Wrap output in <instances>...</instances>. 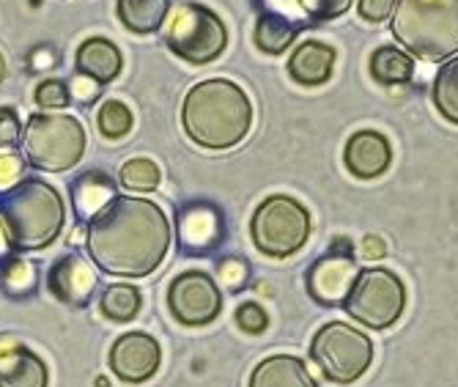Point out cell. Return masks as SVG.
I'll list each match as a JSON object with an SVG mask.
<instances>
[{"mask_svg":"<svg viewBox=\"0 0 458 387\" xmlns=\"http://www.w3.org/2000/svg\"><path fill=\"white\" fill-rule=\"evenodd\" d=\"M171 220L154 201L115 195L89 223L86 247L107 275L146 278L171 250Z\"/></svg>","mask_w":458,"mask_h":387,"instance_id":"6da1fadb","label":"cell"},{"mask_svg":"<svg viewBox=\"0 0 458 387\" xmlns=\"http://www.w3.org/2000/svg\"><path fill=\"white\" fill-rule=\"evenodd\" d=\"M182 124L187 138L203 149H233L250 133L253 105L236 82L212 77L190 89L182 108Z\"/></svg>","mask_w":458,"mask_h":387,"instance_id":"7a4b0ae2","label":"cell"},{"mask_svg":"<svg viewBox=\"0 0 458 387\" xmlns=\"http://www.w3.org/2000/svg\"><path fill=\"white\" fill-rule=\"evenodd\" d=\"M64 220V198L47 182L25 179L0 198V226L20 250H38L50 245L61 234Z\"/></svg>","mask_w":458,"mask_h":387,"instance_id":"3957f363","label":"cell"},{"mask_svg":"<svg viewBox=\"0 0 458 387\" xmlns=\"http://www.w3.org/2000/svg\"><path fill=\"white\" fill-rule=\"evenodd\" d=\"M393 36L426 61L458 53V0H398Z\"/></svg>","mask_w":458,"mask_h":387,"instance_id":"277c9868","label":"cell"},{"mask_svg":"<svg viewBox=\"0 0 458 387\" xmlns=\"http://www.w3.org/2000/svg\"><path fill=\"white\" fill-rule=\"evenodd\" d=\"M25 151L36 168L61 174L86 154V129L74 116L36 113L25 126Z\"/></svg>","mask_w":458,"mask_h":387,"instance_id":"5b68a950","label":"cell"},{"mask_svg":"<svg viewBox=\"0 0 458 387\" xmlns=\"http://www.w3.org/2000/svg\"><path fill=\"white\" fill-rule=\"evenodd\" d=\"M310 357L329 382L349 384L373 363V340L346 322H329L316 332Z\"/></svg>","mask_w":458,"mask_h":387,"instance_id":"8992f818","label":"cell"},{"mask_svg":"<svg viewBox=\"0 0 458 387\" xmlns=\"http://www.w3.org/2000/svg\"><path fill=\"white\" fill-rule=\"evenodd\" d=\"M250 234H253V242L264 255L285 258L308 242L310 214L294 198L272 195L256 209L253 220H250Z\"/></svg>","mask_w":458,"mask_h":387,"instance_id":"52a82bcc","label":"cell"},{"mask_svg":"<svg viewBox=\"0 0 458 387\" xmlns=\"http://www.w3.org/2000/svg\"><path fill=\"white\" fill-rule=\"evenodd\" d=\"M406 305V288L390 270H362L346 297V314L365 327L385 330L395 324Z\"/></svg>","mask_w":458,"mask_h":387,"instance_id":"ba28073f","label":"cell"},{"mask_svg":"<svg viewBox=\"0 0 458 387\" xmlns=\"http://www.w3.org/2000/svg\"><path fill=\"white\" fill-rule=\"evenodd\" d=\"M168 47L190 61V64H209L225 50V25L223 20L200 4H184L176 9L168 28Z\"/></svg>","mask_w":458,"mask_h":387,"instance_id":"9c48e42d","label":"cell"},{"mask_svg":"<svg viewBox=\"0 0 458 387\" xmlns=\"http://www.w3.org/2000/svg\"><path fill=\"white\" fill-rule=\"evenodd\" d=\"M168 305L176 322L187 327L209 324L223 311V294L206 272H184L171 283L168 291Z\"/></svg>","mask_w":458,"mask_h":387,"instance_id":"30bf717a","label":"cell"},{"mask_svg":"<svg viewBox=\"0 0 458 387\" xmlns=\"http://www.w3.org/2000/svg\"><path fill=\"white\" fill-rule=\"evenodd\" d=\"M360 270L352 253H327L308 272V291L321 305H344Z\"/></svg>","mask_w":458,"mask_h":387,"instance_id":"8fae6325","label":"cell"},{"mask_svg":"<svg viewBox=\"0 0 458 387\" xmlns=\"http://www.w3.org/2000/svg\"><path fill=\"white\" fill-rule=\"evenodd\" d=\"M159 343L146 332L121 335L110 349V368L123 382H146L159 368Z\"/></svg>","mask_w":458,"mask_h":387,"instance_id":"7c38bea8","label":"cell"},{"mask_svg":"<svg viewBox=\"0 0 458 387\" xmlns=\"http://www.w3.org/2000/svg\"><path fill=\"white\" fill-rule=\"evenodd\" d=\"M50 291L66 305H89L94 288H97V272L89 267L82 255H64L50 270Z\"/></svg>","mask_w":458,"mask_h":387,"instance_id":"4fadbf2b","label":"cell"},{"mask_svg":"<svg viewBox=\"0 0 458 387\" xmlns=\"http://www.w3.org/2000/svg\"><path fill=\"white\" fill-rule=\"evenodd\" d=\"M0 387H47L45 360L14 338H0Z\"/></svg>","mask_w":458,"mask_h":387,"instance_id":"5bb4252c","label":"cell"},{"mask_svg":"<svg viewBox=\"0 0 458 387\" xmlns=\"http://www.w3.org/2000/svg\"><path fill=\"white\" fill-rule=\"evenodd\" d=\"M346 168L360 179H377L393 162V149L390 141L382 133H373V129H362V133L352 135L346 143Z\"/></svg>","mask_w":458,"mask_h":387,"instance_id":"9a60e30c","label":"cell"},{"mask_svg":"<svg viewBox=\"0 0 458 387\" xmlns=\"http://www.w3.org/2000/svg\"><path fill=\"white\" fill-rule=\"evenodd\" d=\"M250 387H316V379L300 357L275 355L256 366Z\"/></svg>","mask_w":458,"mask_h":387,"instance_id":"2e32d148","label":"cell"},{"mask_svg":"<svg viewBox=\"0 0 458 387\" xmlns=\"http://www.w3.org/2000/svg\"><path fill=\"white\" fill-rule=\"evenodd\" d=\"M223 236V220L212 206H190L179 218V242L187 250H209Z\"/></svg>","mask_w":458,"mask_h":387,"instance_id":"e0dca14e","label":"cell"},{"mask_svg":"<svg viewBox=\"0 0 458 387\" xmlns=\"http://www.w3.org/2000/svg\"><path fill=\"white\" fill-rule=\"evenodd\" d=\"M77 72L82 77L97 80L99 85L115 80L118 72H121V53H118V47L113 45V41L102 39V36H94L89 41H82L80 50H77Z\"/></svg>","mask_w":458,"mask_h":387,"instance_id":"ac0fdd59","label":"cell"},{"mask_svg":"<svg viewBox=\"0 0 458 387\" xmlns=\"http://www.w3.org/2000/svg\"><path fill=\"white\" fill-rule=\"evenodd\" d=\"M335 69V53L321 41H305L288 61V74L302 85H321Z\"/></svg>","mask_w":458,"mask_h":387,"instance_id":"d6986e66","label":"cell"},{"mask_svg":"<svg viewBox=\"0 0 458 387\" xmlns=\"http://www.w3.org/2000/svg\"><path fill=\"white\" fill-rule=\"evenodd\" d=\"M168 17V0H118V20L123 28L148 36Z\"/></svg>","mask_w":458,"mask_h":387,"instance_id":"ffe728a7","label":"cell"},{"mask_svg":"<svg viewBox=\"0 0 458 387\" xmlns=\"http://www.w3.org/2000/svg\"><path fill=\"white\" fill-rule=\"evenodd\" d=\"M74 206L80 218H94V214L113 198V182L102 174H86L72 187Z\"/></svg>","mask_w":458,"mask_h":387,"instance_id":"44dd1931","label":"cell"},{"mask_svg":"<svg viewBox=\"0 0 458 387\" xmlns=\"http://www.w3.org/2000/svg\"><path fill=\"white\" fill-rule=\"evenodd\" d=\"M414 72V64L406 53L395 50V47H379L370 58V74L382 85H398L406 82Z\"/></svg>","mask_w":458,"mask_h":387,"instance_id":"7402d4cb","label":"cell"},{"mask_svg":"<svg viewBox=\"0 0 458 387\" xmlns=\"http://www.w3.org/2000/svg\"><path fill=\"white\" fill-rule=\"evenodd\" d=\"M291 41H294V25H291L283 14L267 12L259 17V25H256L259 50H264L269 56H280Z\"/></svg>","mask_w":458,"mask_h":387,"instance_id":"603a6c76","label":"cell"},{"mask_svg":"<svg viewBox=\"0 0 458 387\" xmlns=\"http://www.w3.org/2000/svg\"><path fill=\"white\" fill-rule=\"evenodd\" d=\"M434 105L442 118L458 124V58H450L434 77Z\"/></svg>","mask_w":458,"mask_h":387,"instance_id":"cb8c5ba5","label":"cell"},{"mask_svg":"<svg viewBox=\"0 0 458 387\" xmlns=\"http://www.w3.org/2000/svg\"><path fill=\"white\" fill-rule=\"evenodd\" d=\"M140 311V291L130 283H113L102 294V314L113 322H130Z\"/></svg>","mask_w":458,"mask_h":387,"instance_id":"d4e9b609","label":"cell"},{"mask_svg":"<svg viewBox=\"0 0 458 387\" xmlns=\"http://www.w3.org/2000/svg\"><path fill=\"white\" fill-rule=\"evenodd\" d=\"M121 185L127 190H140V193H148L159 185L162 174H159V165L146 159V157H138V159H130L123 162L121 174H118Z\"/></svg>","mask_w":458,"mask_h":387,"instance_id":"484cf974","label":"cell"},{"mask_svg":"<svg viewBox=\"0 0 458 387\" xmlns=\"http://www.w3.org/2000/svg\"><path fill=\"white\" fill-rule=\"evenodd\" d=\"M97 124H99V133L105 135V138H110V141H115V138H123L132 129V110L123 105V102H115V99H110V102H105L102 108H99V118H97Z\"/></svg>","mask_w":458,"mask_h":387,"instance_id":"4316f807","label":"cell"},{"mask_svg":"<svg viewBox=\"0 0 458 387\" xmlns=\"http://www.w3.org/2000/svg\"><path fill=\"white\" fill-rule=\"evenodd\" d=\"M0 283L12 297H25L36 288V270L25 258H12V262L0 272Z\"/></svg>","mask_w":458,"mask_h":387,"instance_id":"83f0119b","label":"cell"},{"mask_svg":"<svg viewBox=\"0 0 458 387\" xmlns=\"http://www.w3.org/2000/svg\"><path fill=\"white\" fill-rule=\"evenodd\" d=\"M25 174V162L14 151H0V190H12Z\"/></svg>","mask_w":458,"mask_h":387,"instance_id":"f1b7e54d","label":"cell"},{"mask_svg":"<svg viewBox=\"0 0 458 387\" xmlns=\"http://www.w3.org/2000/svg\"><path fill=\"white\" fill-rule=\"evenodd\" d=\"M300 4L316 20H335L344 12H349L352 0H300Z\"/></svg>","mask_w":458,"mask_h":387,"instance_id":"f546056e","label":"cell"},{"mask_svg":"<svg viewBox=\"0 0 458 387\" xmlns=\"http://www.w3.org/2000/svg\"><path fill=\"white\" fill-rule=\"evenodd\" d=\"M36 102L41 108H64L69 102V89L61 80H45L36 89Z\"/></svg>","mask_w":458,"mask_h":387,"instance_id":"4dcf8cb0","label":"cell"},{"mask_svg":"<svg viewBox=\"0 0 458 387\" xmlns=\"http://www.w3.org/2000/svg\"><path fill=\"white\" fill-rule=\"evenodd\" d=\"M236 322H239V327H242L244 332H250V335H259V332L267 330V314H264V308H261L259 303H244V305H239Z\"/></svg>","mask_w":458,"mask_h":387,"instance_id":"1f68e13d","label":"cell"},{"mask_svg":"<svg viewBox=\"0 0 458 387\" xmlns=\"http://www.w3.org/2000/svg\"><path fill=\"white\" fill-rule=\"evenodd\" d=\"M220 280L233 291L242 288L247 283V264L242 258H225V262H220Z\"/></svg>","mask_w":458,"mask_h":387,"instance_id":"d6a6232c","label":"cell"},{"mask_svg":"<svg viewBox=\"0 0 458 387\" xmlns=\"http://www.w3.org/2000/svg\"><path fill=\"white\" fill-rule=\"evenodd\" d=\"M69 97H74V99L82 102V105H91V102L99 97V82L91 80V77L77 74V77L72 80V85H69Z\"/></svg>","mask_w":458,"mask_h":387,"instance_id":"836d02e7","label":"cell"},{"mask_svg":"<svg viewBox=\"0 0 458 387\" xmlns=\"http://www.w3.org/2000/svg\"><path fill=\"white\" fill-rule=\"evenodd\" d=\"M20 141V118L12 108H0V146H14Z\"/></svg>","mask_w":458,"mask_h":387,"instance_id":"e575fe53","label":"cell"},{"mask_svg":"<svg viewBox=\"0 0 458 387\" xmlns=\"http://www.w3.org/2000/svg\"><path fill=\"white\" fill-rule=\"evenodd\" d=\"M395 0H360V14L368 22H382L393 14Z\"/></svg>","mask_w":458,"mask_h":387,"instance_id":"d590c367","label":"cell"},{"mask_svg":"<svg viewBox=\"0 0 458 387\" xmlns=\"http://www.w3.org/2000/svg\"><path fill=\"white\" fill-rule=\"evenodd\" d=\"M385 253H387V247H385V242L379 239V236H365L362 239V255L365 258H385Z\"/></svg>","mask_w":458,"mask_h":387,"instance_id":"8d00e7d4","label":"cell"},{"mask_svg":"<svg viewBox=\"0 0 458 387\" xmlns=\"http://www.w3.org/2000/svg\"><path fill=\"white\" fill-rule=\"evenodd\" d=\"M9 236H6V231H4V226H0V262L6 258V253H9Z\"/></svg>","mask_w":458,"mask_h":387,"instance_id":"74e56055","label":"cell"},{"mask_svg":"<svg viewBox=\"0 0 458 387\" xmlns=\"http://www.w3.org/2000/svg\"><path fill=\"white\" fill-rule=\"evenodd\" d=\"M6 77V61H4V56H0V80Z\"/></svg>","mask_w":458,"mask_h":387,"instance_id":"f35d334b","label":"cell"},{"mask_svg":"<svg viewBox=\"0 0 458 387\" xmlns=\"http://www.w3.org/2000/svg\"><path fill=\"white\" fill-rule=\"evenodd\" d=\"M97 387H107V379H105V376H99V379H97Z\"/></svg>","mask_w":458,"mask_h":387,"instance_id":"ab89813d","label":"cell"}]
</instances>
